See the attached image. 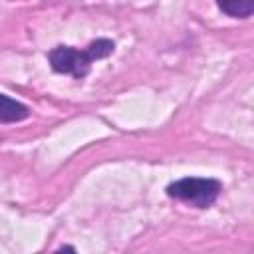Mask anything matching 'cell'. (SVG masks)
<instances>
[{
	"instance_id": "obj_1",
	"label": "cell",
	"mask_w": 254,
	"mask_h": 254,
	"mask_svg": "<svg viewBox=\"0 0 254 254\" xmlns=\"http://www.w3.org/2000/svg\"><path fill=\"white\" fill-rule=\"evenodd\" d=\"M113 50H115V44L111 40L99 38L91 42L85 50H75L71 46H58L48 54V58L52 67L58 73H69L75 79H81L83 75H87L91 62L107 58L109 54H113Z\"/></svg>"
},
{
	"instance_id": "obj_2",
	"label": "cell",
	"mask_w": 254,
	"mask_h": 254,
	"mask_svg": "<svg viewBox=\"0 0 254 254\" xmlns=\"http://www.w3.org/2000/svg\"><path fill=\"white\" fill-rule=\"evenodd\" d=\"M220 190H222V185L216 179H198V177H187L167 187V194L171 198L183 200L196 208L210 206L218 198Z\"/></svg>"
},
{
	"instance_id": "obj_3",
	"label": "cell",
	"mask_w": 254,
	"mask_h": 254,
	"mask_svg": "<svg viewBox=\"0 0 254 254\" xmlns=\"http://www.w3.org/2000/svg\"><path fill=\"white\" fill-rule=\"evenodd\" d=\"M28 115H30V109L24 103L0 93V123H18Z\"/></svg>"
},
{
	"instance_id": "obj_4",
	"label": "cell",
	"mask_w": 254,
	"mask_h": 254,
	"mask_svg": "<svg viewBox=\"0 0 254 254\" xmlns=\"http://www.w3.org/2000/svg\"><path fill=\"white\" fill-rule=\"evenodd\" d=\"M216 4L230 18H250L254 12V0H216Z\"/></svg>"
}]
</instances>
